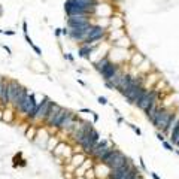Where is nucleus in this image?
<instances>
[{"instance_id": "f257e3e1", "label": "nucleus", "mask_w": 179, "mask_h": 179, "mask_svg": "<svg viewBox=\"0 0 179 179\" xmlns=\"http://www.w3.org/2000/svg\"><path fill=\"white\" fill-rule=\"evenodd\" d=\"M173 114H175V109L173 108H170V106H160L158 108V111H157V114H155V117L152 118V126L157 129V130H161V133L164 132V129L167 127V124H169V121H170V118L173 117Z\"/></svg>"}, {"instance_id": "f03ea898", "label": "nucleus", "mask_w": 179, "mask_h": 179, "mask_svg": "<svg viewBox=\"0 0 179 179\" xmlns=\"http://www.w3.org/2000/svg\"><path fill=\"white\" fill-rule=\"evenodd\" d=\"M114 148H115V146H114L109 140L102 139V140H99V142L96 143V146L91 149V152L88 154V157L94 160V163H103L105 158L111 154V151H112Z\"/></svg>"}, {"instance_id": "7ed1b4c3", "label": "nucleus", "mask_w": 179, "mask_h": 179, "mask_svg": "<svg viewBox=\"0 0 179 179\" xmlns=\"http://www.w3.org/2000/svg\"><path fill=\"white\" fill-rule=\"evenodd\" d=\"M127 161H129V157H127L126 154H123L118 148H114V149L111 151V154L105 158L103 164H106L111 170H115V169H118V167H123Z\"/></svg>"}, {"instance_id": "20e7f679", "label": "nucleus", "mask_w": 179, "mask_h": 179, "mask_svg": "<svg viewBox=\"0 0 179 179\" xmlns=\"http://www.w3.org/2000/svg\"><path fill=\"white\" fill-rule=\"evenodd\" d=\"M51 103H52V100H51L49 97H46V96H45L41 102H39V105H38V108H36V111H35L33 117L29 120V121L32 123V126H35V124H41V123H45Z\"/></svg>"}, {"instance_id": "39448f33", "label": "nucleus", "mask_w": 179, "mask_h": 179, "mask_svg": "<svg viewBox=\"0 0 179 179\" xmlns=\"http://www.w3.org/2000/svg\"><path fill=\"white\" fill-rule=\"evenodd\" d=\"M38 105H39V102L36 100V96L33 94V93H29L27 94V97H26V100H24V103L17 109L27 121L33 117V114H35V111H36V108H38Z\"/></svg>"}, {"instance_id": "423d86ee", "label": "nucleus", "mask_w": 179, "mask_h": 179, "mask_svg": "<svg viewBox=\"0 0 179 179\" xmlns=\"http://www.w3.org/2000/svg\"><path fill=\"white\" fill-rule=\"evenodd\" d=\"M78 121H79L78 115H76L75 112H72V111H69V109H67V112H66L64 118L61 120V123H60V126H58V129H57V130H58V132H63V133L70 134L72 132H73V129L76 127Z\"/></svg>"}, {"instance_id": "0eeeda50", "label": "nucleus", "mask_w": 179, "mask_h": 179, "mask_svg": "<svg viewBox=\"0 0 179 179\" xmlns=\"http://www.w3.org/2000/svg\"><path fill=\"white\" fill-rule=\"evenodd\" d=\"M160 97H161V96H160V93H158L157 90H155V88H151V90H148V91H146V94H145V96L140 99V102H139L136 106H137L139 109L145 111V109H146L148 106H151L154 102L160 100Z\"/></svg>"}, {"instance_id": "6e6552de", "label": "nucleus", "mask_w": 179, "mask_h": 179, "mask_svg": "<svg viewBox=\"0 0 179 179\" xmlns=\"http://www.w3.org/2000/svg\"><path fill=\"white\" fill-rule=\"evenodd\" d=\"M121 69H123V67H121L120 64H114L112 61H109V63L100 70V75H102V78H103L105 82H109V81H112V79L115 78V75H117Z\"/></svg>"}, {"instance_id": "1a4fd4ad", "label": "nucleus", "mask_w": 179, "mask_h": 179, "mask_svg": "<svg viewBox=\"0 0 179 179\" xmlns=\"http://www.w3.org/2000/svg\"><path fill=\"white\" fill-rule=\"evenodd\" d=\"M112 14H114V9H112V6H109L108 3H97V6H96V9H94V14L93 15H99V18H111L112 17Z\"/></svg>"}, {"instance_id": "9d476101", "label": "nucleus", "mask_w": 179, "mask_h": 179, "mask_svg": "<svg viewBox=\"0 0 179 179\" xmlns=\"http://www.w3.org/2000/svg\"><path fill=\"white\" fill-rule=\"evenodd\" d=\"M133 161L129 158V161L123 166V167H118V169H115V170H111V175H109V179H121L132 167H133Z\"/></svg>"}, {"instance_id": "9b49d317", "label": "nucleus", "mask_w": 179, "mask_h": 179, "mask_svg": "<svg viewBox=\"0 0 179 179\" xmlns=\"http://www.w3.org/2000/svg\"><path fill=\"white\" fill-rule=\"evenodd\" d=\"M94 173H96V179H109L111 169L103 163H94Z\"/></svg>"}, {"instance_id": "f8f14e48", "label": "nucleus", "mask_w": 179, "mask_h": 179, "mask_svg": "<svg viewBox=\"0 0 179 179\" xmlns=\"http://www.w3.org/2000/svg\"><path fill=\"white\" fill-rule=\"evenodd\" d=\"M49 137H51V134L48 133V129L46 127H42V129L38 127V132H36V136H35L33 142L38 143L39 146H46V142H48Z\"/></svg>"}, {"instance_id": "ddd939ff", "label": "nucleus", "mask_w": 179, "mask_h": 179, "mask_svg": "<svg viewBox=\"0 0 179 179\" xmlns=\"http://www.w3.org/2000/svg\"><path fill=\"white\" fill-rule=\"evenodd\" d=\"M20 88H21L20 82H17V81H14V79L8 81V99H9V105H11V103L15 100V97L18 96Z\"/></svg>"}, {"instance_id": "4468645a", "label": "nucleus", "mask_w": 179, "mask_h": 179, "mask_svg": "<svg viewBox=\"0 0 179 179\" xmlns=\"http://www.w3.org/2000/svg\"><path fill=\"white\" fill-rule=\"evenodd\" d=\"M27 94H29L27 88L21 85V88H20V91H18V96H17V97H15V100H14V102L11 103V106H12V108H14V109L17 111V109H18V108H20V106H21V105L24 103V100H26Z\"/></svg>"}, {"instance_id": "2eb2a0df", "label": "nucleus", "mask_w": 179, "mask_h": 179, "mask_svg": "<svg viewBox=\"0 0 179 179\" xmlns=\"http://www.w3.org/2000/svg\"><path fill=\"white\" fill-rule=\"evenodd\" d=\"M87 158H88V157H87L84 152H73V155H72V158H70V163H69V164H70V166H73V167L76 169V167H79V166H81V164L87 160Z\"/></svg>"}, {"instance_id": "dca6fc26", "label": "nucleus", "mask_w": 179, "mask_h": 179, "mask_svg": "<svg viewBox=\"0 0 179 179\" xmlns=\"http://www.w3.org/2000/svg\"><path fill=\"white\" fill-rule=\"evenodd\" d=\"M60 109H61V106H60V105H57V103H54V102L51 103V106H49V111H48V115H46V120H45V123H44L45 127H48V126L51 124L52 118L55 117V114H57Z\"/></svg>"}, {"instance_id": "f3484780", "label": "nucleus", "mask_w": 179, "mask_h": 179, "mask_svg": "<svg viewBox=\"0 0 179 179\" xmlns=\"http://www.w3.org/2000/svg\"><path fill=\"white\" fill-rule=\"evenodd\" d=\"M161 106V102L160 100H157V102H154L151 106H148L143 112H145V115H146V118L149 120V121H152V118L155 117V114H157V111H158V108Z\"/></svg>"}, {"instance_id": "a211bd4d", "label": "nucleus", "mask_w": 179, "mask_h": 179, "mask_svg": "<svg viewBox=\"0 0 179 179\" xmlns=\"http://www.w3.org/2000/svg\"><path fill=\"white\" fill-rule=\"evenodd\" d=\"M114 46H117V48H124V49H130V48L133 46V42H132V39H130L127 35H124V36H121L118 41L114 42Z\"/></svg>"}, {"instance_id": "6ab92c4d", "label": "nucleus", "mask_w": 179, "mask_h": 179, "mask_svg": "<svg viewBox=\"0 0 179 179\" xmlns=\"http://www.w3.org/2000/svg\"><path fill=\"white\" fill-rule=\"evenodd\" d=\"M69 36L72 41L84 42L87 39V30H69Z\"/></svg>"}, {"instance_id": "aec40b11", "label": "nucleus", "mask_w": 179, "mask_h": 179, "mask_svg": "<svg viewBox=\"0 0 179 179\" xmlns=\"http://www.w3.org/2000/svg\"><path fill=\"white\" fill-rule=\"evenodd\" d=\"M145 60V57H143V54H140L139 51H136L133 52L132 55H130V60H129V63H130V67H137L142 61Z\"/></svg>"}, {"instance_id": "412c9836", "label": "nucleus", "mask_w": 179, "mask_h": 179, "mask_svg": "<svg viewBox=\"0 0 179 179\" xmlns=\"http://www.w3.org/2000/svg\"><path fill=\"white\" fill-rule=\"evenodd\" d=\"M94 51V46L93 45H88V44H82L79 46V57L82 58H90L91 54Z\"/></svg>"}, {"instance_id": "4be33fe9", "label": "nucleus", "mask_w": 179, "mask_h": 179, "mask_svg": "<svg viewBox=\"0 0 179 179\" xmlns=\"http://www.w3.org/2000/svg\"><path fill=\"white\" fill-rule=\"evenodd\" d=\"M136 69H137L139 75H148V73L151 72V69H152V64H151V61H148V60L145 58Z\"/></svg>"}, {"instance_id": "5701e85b", "label": "nucleus", "mask_w": 179, "mask_h": 179, "mask_svg": "<svg viewBox=\"0 0 179 179\" xmlns=\"http://www.w3.org/2000/svg\"><path fill=\"white\" fill-rule=\"evenodd\" d=\"M14 108H5L3 109V121H6V123H12L14 121V118H15V114H14Z\"/></svg>"}, {"instance_id": "b1692460", "label": "nucleus", "mask_w": 179, "mask_h": 179, "mask_svg": "<svg viewBox=\"0 0 179 179\" xmlns=\"http://www.w3.org/2000/svg\"><path fill=\"white\" fill-rule=\"evenodd\" d=\"M58 143H60V139H58V136H52V134H51V137L48 139V142H46V146H45V148H46L49 152H52Z\"/></svg>"}, {"instance_id": "393cba45", "label": "nucleus", "mask_w": 179, "mask_h": 179, "mask_svg": "<svg viewBox=\"0 0 179 179\" xmlns=\"http://www.w3.org/2000/svg\"><path fill=\"white\" fill-rule=\"evenodd\" d=\"M66 148H67V143H66V142H60V143L55 146V149L52 151L54 157L61 158V157H63V154H64V151H66Z\"/></svg>"}, {"instance_id": "a878e982", "label": "nucleus", "mask_w": 179, "mask_h": 179, "mask_svg": "<svg viewBox=\"0 0 179 179\" xmlns=\"http://www.w3.org/2000/svg\"><path fill=\"white\" fill-rule=\"evenodd\" d=\"M36 132H38V127H36V126H30V129L26 130V137H27L29 140H33L35 136H36Z\"/></svg>"}, {"instance_id": "bb28decb", "label": "nucleus", "mask_w": 179, "mask_h": 179, "mask_svg": "<svg viewBox=\"0 0 179 179\" xmlns=\"http://www.w3.org/2000/svg\"><path fill=\"white\" fill-rule=\"evenodd\" d=\"M146 91H148V90L145 88V87H142V88L137 91V94L134 96V99H133V105H137V103L140 102V99H142V97H143V96L146 94Z\"/></svg>"}, {"instance_id": "cd10ccee", "label": "nucleus", "mask_w": 179, "mask_h": 179, "mask_svg": "<svg viewBox=\"0 0 179 179\" xmlns=\"http://www.w3.org/2000/svg\"><path fill=\"white\" fill-rule=\"evenodd\" d=\"M84 178L85 179H96V173H94V167L88 169L85 173H84Z\"/></svg>"}, {"instance_id": "c85d7f7f", "label": "nucleus", "mask_w": 179, "mask_h": 179, "mask_svg": "<svg viewBox=\"0 0 179 179\" xmlns=\"http://www.w3.org/2000/svg\"><path fill=\"white\" fill-rule=\"evenodd\" d=\"M161 143H163L164 149H167V151H170V152H172V151H175V149H173V145H172L170 142H167V140H163Z\"/></svg>"}, {"instance_id": "c756f323", "label": "nucleus", "mask_w": 179, "mask_h": 179, "mask_svg": "<svg viewBox=\"0 0 179 179\" xmlns=\"http://www.w3.org/2000/svg\"><path fill=\"white\" fill-rule=\"evenodd\" d=\"M130 129H132V130H133V132L137 134V136H140V134H142L140 129H139V127H136V126H133V124H130Z\"/></svg>"}, {"instance_id": "7c9ffc66", "label": "nucleus", "mask_w": 179, "mask_h": 179, "mask_svg": "<svg viewBox=\"0 0 179 179\" xmlns=\"http://www.w3.org/2000/svg\"><path fill=\"white\" fill-rule=\"evenodd\" d=\"M97 102H99L100 105H108V99H106V97H103V96H100V97L97 99Z\"/></svg>"}, {"instance_id": "2f4dec72", "label": "nucleus", "mask_w": 179, "mask_h": 179, "mask_svg": "<svg viewBox=\"0 0 179 179\" xmlns=\"http://www.w3.org/2000/svg\"><path fill=\"white\" fill-rule=\"evenodd\" d=\"M32 48H33V51H35L38 55H41V54H42V51H41V48H39V46H36V45H32Z\"/></svg>"}, {"instance_id": "473e14b6", "label": "nucleus", "mask_w": 179, "mask_h": 179, "mask_svg": "<svg viewBox=\"0 0 179 179\" xmlns=\"http://www.w3.org/2000/svg\"><path fill=\"white\" fill-rule=\"evenodd\" d=\"M23 32H24V35H27V32H29V26L26 21H23Z\"/></svg>"}, {"instance_id": "72a5a7b5", "label": "nucleus", "mask_w": 179, "mask_h": 179, "mask_svg": "<svg viewBox=\"0 0 179 179\" xmlns=\"http://www.w3.org/2000/svg\"><path fill=\"white\" fill-rule=\"evenodd\" d=\"M24 38H26V41H27V44L30 45V46H32V45H35V44H33V41H32V38H30L29 35H24Z\"/></svg>"}, {"instance_id": "f704fd0d", "label": "nucleus", "mask_w": 179, "mask_h": 179, "mask_svg": "<svg viewBox=\"0 0 179 179\" xmlns=\"http://www.w3.org/2000/svg\"><path fill=\"white\" fill-rule=\"evenodd\" d=\"M157 139H158L160 142H163V140H166V137H164V134H163V133H160V132L157 133Z\"/></svg>"}, {"instance_id": "c9c22d12", "label": "nucleus", "mask_w": 179, "mask_h": 179, "mask_svg": "<svg viewBox=\"0 0 179 179\" xmlns=\"http://www.w3.org/2000/svg\"><path fill=\"white\" fill-rule=\"evenodd\" d=\"M3 35H8V36H14V35H15V32H14V30H5V32H3Z\"/></svg>"}, {"instance_id": "e433bc0d", "label": "nucleus", "mask_w": 179, "mask_h": 179, "mask_svg": "<svg viewBox=\"0 0 179 179\" xmlns=\"http://www.w3.org/2000/svg\"><path fill=\"white\" fill-rule=\"evenodd\" d=\"M139 161H140V167H142L143 170H146V166H145V161H143V158H142V157L139 158Z\"/></svg>"}, {"instance_id": "4c0bfd02", "label": "nucleus", "mask_w": 179, "mask_h": 179, "mask_svg": "<svg viewBox=\"0 0 179 179\" xmlns=\"http://www.w3.org/2000/svg\"><path fill=\"white\" fill-rule=\"evenodd\" d=\"M61 35H64V36H69V29H61Z\"/></svg>"}, {"instance_id": "58836bf2", "label": "nucleus", "mask_w": 179, "mask_h": 179, "mask_svg": "<svg viewBox=\"0 0 179 179\" xmlns=\"http://www.w3.org/2000/svg\"><path fill=\"white\" fill-rule=\"evenodd\" d=\"M64 58H66V60H69V61H73V57H72L70 54H64Z\"/></svg>"}, {"instance_id": "ea45409f", "label": "nucleus", "mask_w": 179, "mask_h": 179, "mask_svg": "<svg viewBox=\"0 0 179 179\" xmlns=\"http://www.w3.org/2000/svg\"><path fill=\"white\" fill-rule=\"evenodd\" d=\"M3 84H5V78L0 76V93H2V88H3Z\"/></svg>"}, {"instance_id": "a19ab883", "label": "nucleus", "mask_w": 179, "mask_h": 179, "mask_svg": "<svg viewBox=\"0 0 179 179\" xmlns=\"http://www.w3.org/2000/svg\"><path fill=\"white\" fill-rule=\"evenodd\" d=\"M105 84H106V87H108V88L115 90V87H114V84H112V82H105Z\"/></svg>"}, {"instance_id": "79ce46f5", "label": "nucleus", "mask_w": 179, "mask_h": 179, "mask_svg": "<svg viewBox=\"0 0 179 179\" xmlns=\"http://www.w3.org/2000/svg\"><path fill=\"white\" fill-rule=\"evenodd\" d=\"M79 112H84V114H93V111H91V109H81Z\"/></svg>"}, {"instance_id": "37998d69", "label": "nucleus", "mask_w": 179, "mask_h": 179, "mask_svg": "<svg viewBox=\"0 0 179 179\" xmlns=\"http://www.w3.org/2000/svg\"><path fill=\"white\" fill-rule=\"evenodd\" d=\"M3 49H5L8 54H11V52H12V51H11V48H9V46H6V45H3Z\"/></svg>"}, {"instance_id": "c03bdc74", "label": "nucleus", "mask_w": 179, "mask_h": 179, "mask_svg": "<svg viewBox=\"0 0 179 179\" xmlns=\"http://www.w3.org/2000/svg\"><path fill=\"white\" fill-rule=\"evenodd\" d=\"M151 176H152V179H161L158 175H157V173H154V172H151Z\"/></svg>"}, {"instance_id": "a18cd8bd", "label": "nucleus", "mask_w": 179, "mask_h": 179, "mask_svg": "<svg viewBox=\"0 0 179 179\" xmlns=\"http://www.w3.org/2000/svg\"><path fill=\"white\" fill-rule=\"evenodd\" d=\"M61 35V29H55V36H60Z\"/></svg>"}, {"instance_id": "49530a36", "label": "nucleus", "mask_w": 179, "mask_h": 179, "mask_svg": "<svg viewBox=\"0 0 179 179\" xmlns=\"http://www.w3.org/2000/svg\"><path fill=\"white\" fill-rule=\"evenodd\" d=\"M93 117H94V123H96V121H99V115H97L96 112H93Z\"/></svg>"}, {"instance_id": "de8ad7c7", "label": "nucleus", "mask_w": 179, "mask_h": 179, "mask_svg": "<svg viewBox=\"0 0 179 179\" xmlns=\"http://www.w3.org/2000/svg\"><path fill=\"white\" fill-rule=\"evenodd\" d=\"M117 121H118V124H123V123H124V120H123L121 117H118V120H117Z\"/></svg>"}, {"instance_id": "09e8293b", "label": "nucleus", "mask_w": 179, "mask_h": 179, "mask_svg": "<svg viewBox=\"0 0 179 179\" xmlns=\"http://www.w3.org/2000/svg\"><path fill=\"white\" fill-rule=\"evenodd\" d=\"M3 118V109H0V120Z\"/></svg>"}, {"instance_id": "8fccbe9b", "label": "nucleus", "mask_w": 179, "mask_h": 179, "mask_svg": "<svg viewBox=\"0 0 179 179\" xmlns=\"http://www.w3.org/2000/svg\"><path fill=\"white\" fill-rule=\"evenodd\" d=\"M2 14H3V9H2V6H0V17H2Z\"/></svg>"}, {"instance_id": "3c124183", "label": "nucleus", "mask_w": 179, "mask_h": 179, "mask_svg": "<svg viewBox=\"0 0 179 179\" xmlns=\"http://www.w3.org/2000/svg\"><path fill=\"white\" fill-rule=\"evenodd\" d=\"M176 111V114H178V117H179V106H178V109H175Z\"/></svg>"}, {"instance_id": "603ef678", "label": "nucleus", "mask_w": 179, "mask_h": 179, "mask_svg": "<svg viewBox=\"0 0 179 179\" xmlns=\"http://www.w3.org/2000/svg\"><path fill=\"white\" fill-rule=\"evenodd\" d=\"M0 33H3V30H0Z\"/></svg>"}, {"instance_id": "864d4df0", "label": "nucleus", "mask_w": 179, "mask_h": 179, "mask_svg": "<svg viewBox=\"0 0 179 179\" xmlns=\"http://www.w3.org/2000/svg\"><path fill=\"white\" fill-rule=\"evenodd\" d=\"M112 2H118V0H112Z\"/></svg>"}, {"instance_id": "5fc2aeb1", "label": "nucleus", "mask_w": 179, "mask_h": 179, "mask_svg": "<svg viewBox=\"0 0 179 179\" xmlns=\"http://www.w3.org/2000/svg\"><path fill=\"white\" fill-rule=\"evenodd\" d=\"M178 148H179V145H178ZM178 151H179V149H178Z\"/></svg>"}]
</instances>
